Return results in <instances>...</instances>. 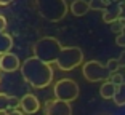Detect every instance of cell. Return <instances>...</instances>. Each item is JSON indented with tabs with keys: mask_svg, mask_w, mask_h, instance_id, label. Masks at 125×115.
Segmentation results:
<instances>
[{
	"mask_svg": "<svg viewBox=\"0 0 125 115\" xmlns=\"http://www.w3.org/2000/svg\"><path fill=\"white\" fill-rule=\"evenodd\" d=\"M53 93H55L56 99L72 102L79 97V83L72 78H61L55 83Z\"/></svg>",
	"mask_w": 125,
	"mask_h": 115,
	"instance_id": "277c9868",
	"label": "cell"
},
{
	"mask_svg": "<svg viewBox=\"0 0 125 115\" xmlns=\"http://www.w3.org/2000/svg\"><path fill=\"white\" fill-rule=\"evenodd\" d=\"M71 10H72V13L75 16H83L87 11H88V3L87 2H83V0H74L72 7H71Z\"/></svg>",
	"mask_w": 125,
	"mask_h": 115,
	"instance_id": "7c38bea8",
	"label": "cell"
},
{
	"mask_svg": "<svg viewBox=\"0 0 125 115\" xmlns=\"http://www.w3.org/2000/svg\"><path fill=\"white\" fill-rule=\"evenodd\" d=\"M83 77L85 80H88V82L95 83V82H101V80H107L109 78V67L101 64L99 61H88V62L83 64Z\"/></svg>",
	"mask_w": 125,
	"mask_h": 115,
	"instance_id": "5b68a950",
	"label": "cell"
},
{
	"mask_svg": "<svg viewBox=\"0 0 125 115\" xmlns=\"http://www.w3.org/2000/svg\"><path fill=\"white\" fill-rule=\"evenodd\" d=\"M5 29H7V19H5V16H0V30Z\"/></svg>",
	"mask_w": 125,
	"mask_h": 115,
	"instance_id": "9a60e30c",
	"label": "cell"
},
{
	"mask_svg": "<svg viewBox=\"0 0 125 115\" xmlns=\"http://www.w3.org/2000/svg\"><path fill=\"white\" fill-rule=\"evenodd\" d=\"M19 107V99L16 96H11L7 93H0V114L11 110V109Z\"/></svg>",
	"mask_w": 125,
	"mask_h": 115,
	"instance_id": "9c48e42d",
	"label": "cell"
},
{
	"mask_svg": "<svg viewBox=\"0 0 125 115\" xmlns=\"http://www.w3.org/2000/svg\"><path fill=\"white\" fill-rule=\"evenodd\" d=\"M13 48V38L11 35H8L5 30H0V54L11 51Z\"/></svg>",
	"mask_w": 125,
	"mask_h": 115,
	"instance_id": "30bf717a",
	"label": "cell"
},
{
	"mask_svg": "<svg viewBox=\"0 0 125 115\" xmlns=\"http://www.w3.org/2000/svg\"><path fill=\"white\" fill-rule=\"evenodd\" d=\"M19 109L24 114H37L40 110V101L37 99V96L34 94H24L22 97H19Z\"/></svg>",
	"mask_w": 125,
	"mask_h": 115,
	"instance_id": "52a82bcc",
	"label": "cell"
},
{
	"mask_svg": "<svg viewBox=\"0 0 125 115\" xmlns=\"http://www.w3.org/2000/svg\"><path fill=\"white\" fill-rule=\"evenodd\" d=\"M43 114L45 115H72V107H71V102H66V101H61V99H53L45 104Z\"/></svg>",
	"mask_w": 125,
	"mask_h": 115,
	"instance_id": "8992f818",
	"label": "cell"
},
{
	"mask_svg": "<svg viewBox=\"0 0 125 115\" xmlns=\"http://www.w3.org/2000/svg\"><path fill=\"white\" fill-rule=\"evenodd\" d=\"M35 3H37L39 11H40V15L43 18L50 19V21L62 19L67 11L64 0H35Z\"/></svg>",
	"mask_w": 125,
	"mask_h": 115,
	"instance_id": "3957f363",
	"label": "cell"
},
{
	"mask_svg": "<svg viewBox=\"0 0 125 115\" xmlns=\"http://www.w3.org/2000/svg\"><path fill=\"white\" fill-rule=\"evenodd\" d=\"M115 88L117 85L112 82H106L101 85V89H99V94L103 99H114V94H115Z\"/></svg>",
	"mask_w": 125,
	"mask_h": 115,
	"instance_id": "8fae6325",
	"label": "cell"
},
{
	"mask_svg": "<svg viewBox=\"0 0 125 115\" xmlns=\"http://www.w3.org/2000/svg\"><path fill=\"white\" fill-rule=\"evenodd\" d=\"M5 115H24V112L21 110V109H11V110H8V112H5Z\"/></svg>",
	"mask_w": 125,
	"mask_h": 115,
	"instance_id": "5bb4252c",
	"label": "cell"
},
{
	"mask_svg": "<svg viewBox=\"0 0 125 115\" xmlns=\"http://www.w3.org/2000/svg\"><path fill=\"white\" fill-rule=\"evenodd\" d=\"M114 102L117 106H124L125 104V83H120L115 88V94H114Z\"/></svg>",
	"mask_w": 125,
	"mask_h": 115,
	"instance_id": "4fadbf2b",
	"label": "cell"
},
{
	"mask_svg": "<svg viewBox=\"0 0 125 115\" xmlns=\"http://www.w3.org/2000/svg\"><path fill=\"white\" fill-rule=\"evenodd\" d=\"M34 54L48 64L55 62L64 72L74 71L83 62V53L79 46H62L55 37H43L35 42Z\"/></svg>",
	"mask_w": 125,
	"mask_h": 115,
	"instance_id": "6da1fadb",
	"label": "cell"
},
{
	"mask_svg": "<svg viewBox=\"0 0 125 115\" xmlns=\"http://www.w3.org/2000/svg\"><path fill=\"white\" fill-rule=\"evenodd\" d=\"M13 0H0V5H8V3H11Z\"/></svg>",
	"mask_w": 125,
	"mask_h": 115,
	"instance_id": "2e32d148",
	"label": "cell"
},
{
	"mask_svg": "<svg viewBox=\"0 0 125 115\" xmlns=\"http://www.w3.org/2000/svg\"><path fill=\"white\" fill-rule=\"evenodd\" d=\"M19 69H21L22 78L32 88H37V89L47 88L53 82V77H55L52 66L48 62H45V61H42L40 58H37L35 54L27 58L24 62H21Z\"/></svg>",
	"mask_w": 125,
	"mask_h": 115,
	"instance_id": "7a4b0ae2",
	"label": "cell"
},
{
	"mask_svg": "<svg viewBox=\"0 0 125 115\" xmlns=\"http://www.w3.org/2000/svg\"><path fill=\"white\" fill-rule=\"evenodd\" d=\"M21 67V62H19V58L13 53H3L0 54V71L3 72H16Z\"/></svg>",
	"mask_w": 125,
	"mask_h": 115,
	"instance_id": "ba28073f",
	"label": "cell"
}]
</instances>
